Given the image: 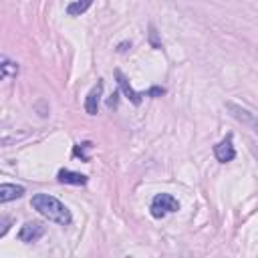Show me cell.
I'll return each mask as SVG.
<instances>
[{"label":"cell","instance_id":"6da1fadb","mask_svg":"<svg viewBox=\"0 0 258 258\" xmlns=\"http://www.w3.org/2000/svg\"><path fill=\"white\" fill-rule=\"evenodd\" d=\"M30 206L42 218H46L48 222H54L58 226H69L73 222V216H71L69 208L50 194H34L32 200H30Z\"/></svg>","mask_w":258,"mask_h":258},{"label":"cell","instance_id":"7a4b0ae2","mask_svg":"<svg viewBox=\"0 0 258 258\" xmlns=\"http://www.w3.org/2000/svg\"><path fill=\"white\" fill-rule=\"evenodd\" d=\"M151 216L153 218H163L169 212H177L179 210V202L171 196V194H157L151 200Z\"/></svg>","mask_w":258,"mask_h":258},{"label":"cell","instance_id":"3957f363","mask_svg":"<svg viewBox=\"0 0 258 258\" xmlns=\"http://www.w3.org/2000/svg\"><path fill=\"white\" fill-rule=\"evenodd\" d=\"M214 155H216V159L222 161V163H228V161H232V159L236 157V149H234V137H232V133H228L218 145H214Z\"/></svg>","mask_w":258,"mask_h":258},{"label":"cell","instance_id":"277c9868","mask_svg":"<svg viewBox=\"0 0 258 258\" xmlns=\"http://www.w3.org/2000/svg\"><path fill=\"white\" fill-rule=\"evenodd\" d=\"M226 107H228V111H230V115H232L234 119H238L240 123L248 125L250 129H256V115H254L250 109L240 107V105H236V103H232V101H228Z\"/></svg>","mask_w":258,"mask_h":258},{"label":"cell","instance_id":"5b68a950","mask_svg":"<svg viewBox=\"0 0 258 258\" xmlns=\"http://www.w3.org/2000/svg\"><path fill=\"white\" fill-rule=\"evenodd\" d=\"M42 234H44V226H42L40 222H26V224L20 228L18 238H20V242L30 244V242H36Z\"/></svg>","mask_w":258,"mask_h":258},{"label":"cell","instance_id":"8992f818","mask_svg":"<svg viewBox=\"0 0 258 258\" xmlns=\"http://www.w3.org/2000/svg\"><path fill=\"white\" fill-rule=\"evenodd\" d=\"M115 77H117V83H119V89H121V93L133 103V105H141V101H143V93H137V91H133V87L129 85V81H127V77L117 69L115 71Z\"/></svg>","mask_w":258,"mask_h":258},{"label":"cell","instance_id":"52a82bcc","mask_svg":"<svg viewBox=\"0 0 258 258\" xmlns=\"http://www.w3.org/2000/svg\"><path fill=\"white\" fill-rule=\"evenodd\" d=\"M101 95H103V81H97V85L89 91V95L85 97V111L89 115H97L99 111V103H101Z\"/></svg>","mask_w":258,"mask_h":258},{"label":"cell","instance_id":"ba28073f","mask_svg":"<svg viewBox=\"0 0 258 258\" xmlns=\"http://www.w3.org/2000/svg\"><path fill=\"white\" fill-rule=\"evenodd\" d=\"M24 196V187L16 185V183H0V204L18 200Z\"/></svg>","mask_w":258,"mask_h":258},{"label":"cell","instance_id":"9c48e42d","mask_svg":"<svg viewBox=\"0 0 258 258\" xmlns=\"http://www.w3.org/2000/svg\"><path fill=\"white\" fill-rule=\"evenodd\" d=\"M56 179L60 183H71V185H85L89 181V177L85 173H79V171H71V169H60L56 173Z\"/></svg>","mask_w":258,"mask_h":258},{"label":"cell","instance_id":"30bf717a","mask_svg":"<svg viewBox=\"0 0 258 258\" xmlns=\"http://www.w3.org/2000/svg\"><path fill=\"white\" fill-rule=\"evenodd\" d=\"M91 4H93V0H73V2L67 6V14H69V16H81L83 12L89 10Z\"/></svg>","mask_w":258,"mask_h":258},{"label":"cell","instance_id":"8fae6325","mask_svg":"<svg viewBox=\"0 0 258 258\" xmlns=\"http://www.w3.org/2000/svg\"><path fill=\"white\" fill-rule=\"evenodd\" d=\"M91 147H93V143H91V141L77 143V145H75V149H73V155H75V157H81L83 161H89V153H87V151H89Z\"/></svg>","mask_w":258,"mask_h":258},{"label":"cell","instance_id":"7c38bea8","mask_svg":"<svg viewBox=\"0 0 258 258\" xmlns=\"http://www.w3.org/2000/svg\"><path fill=\"white\" fill-rule=\"evenodd\" d=\"M16 73H18V64L8 62V60H0V81L10 77V75H16Z\"/></svg>","mask_w":258,"mask_h":258},{"label":"cell","instance_id":"4fadbf2b","mask_svg":"<svg viewBox=\"0 0 258 258\" xmlns=\"http://www.w3.org/2000/svg\"><path fill=\"white\" fill-rule=\"evenodd\" d=\"M12 226V218H0V236H4Z\"/></svg>","mask_w":258,"mask_h":258},{"label":"cell","instance_id":"5bb4252c","mask_svg":"<svg viewBox=\"0 0 258 258\" xmlns=\"http://www.w3.org/2000/svg\"><path fill=\"white\" fill-rule=\"evenodd\" d=\"M163 93H165V89H163V87H153V89L145 91V93H143V97H161Z\"/></svg>","mask_w":258,"mask_h":258}]
</instances>
